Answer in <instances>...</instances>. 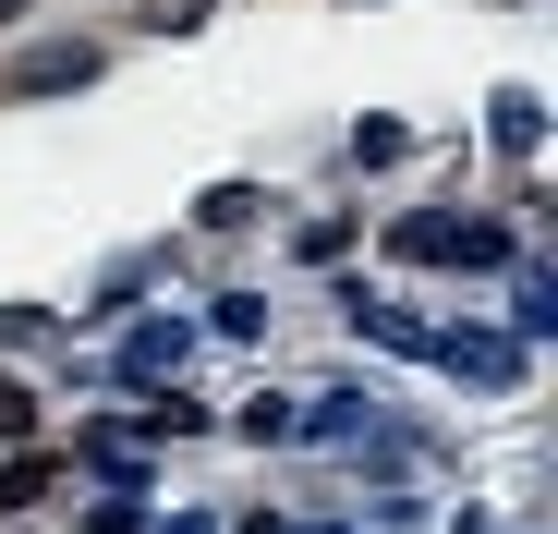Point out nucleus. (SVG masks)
I'll return each instance as SVG.
<instances>
[{
	"mask_svg": "<svg viewBox=\"0 0 558 534\" xmlns=\"http://www.w3.org/2000/svg\"><path fill=\"white\" fill-rule=\"evenodd\" d=\"M401 255H437V267H522V243L498 219H401Z\"/></svg>",
	"mask_w": 558,
	"mask_h": 534,
	"instance_id": "f257e3e1",
	"label": "nucleus"
},
{
	"mask_svg": "<svg viewBox=\"0 0 558 534\" xmlns=\"http://www.w3.org/2000/svg\"><path fill=\"white\" fill-rule=\"evenodd\" d=\"M182 352H195V328L158 316V328H134V340H122V377H134V389H158V377H182Z\"/></svg>",
	"mask_w": 558,
	"mask_h": 534,
	"instance_id": "f03ea898",
	"label": "nucleus"
},
{
	"mask_svg": "<svg viewBox=\"0 0 558 534\" xmlns=\"http://www.w3.org/2000/svg\"><path fill=\"white\" fill-rule=\"evenodd\" d=\"M85 73H98V49H25V61H13L25 98H49V85H85Z\"/></svg>",
	"mask_w": 558,
	"mask_h": 534,
	"instance_id": "7ed1b4c3",
	"label": "nucleus"
},
{
	"mask_svg": "<svg viewBox=\"0 0 558 534\" xmlns=\"http://www.w3.org/2000/svg\"><path fill=\"white\" fill-rule=\"evenodd\" d=\"M510 328H522V340H546V328H558V292H546V267H522V292H510Z\"/></svg>",
	"mask_w": 558,
	"mask_h": 534,
	"instance_id": "20e7f679",
	"label": "nucleus"
},
{
	"mask_svg": "<svg viewBox=\"0 0 558 534\" xmlns=\"http://www.w3.org/2000/svg\"><path fill=\"white\" fill-rule=\"evenodd\" d=\"M243 437H304V413L279 401V389H255V401H243Z\"/></svg>",
	"mask_w": 558,
	"mask_h": 534,
	"instance_id": "39448f33",
	"label": "nucleus"
},
{
	"mask_svg": "<svg viewBox=\"0 0 558 534\" xmlns=\"http://www.w3.org/2000/svg\"><path fill=\"white\" fill-rule=\"evenodd\" d=\"M534 134H546V122H534V98H522V85H510V98H498V146H510V158H522V146H534Z\"/></svg>",
	"mask_w": 558,
	"mask_h": 534,
	"instance_id": "423d86ee",
	"label": "nucleus"
},
{
	"mask_svg": "<svg viewBox=\"0 0 558 534\" xmlns=\"http://www.w3.org/2000/svg\"><path fill=\"white\" fill-rule=\"evenodd\" d=\"M207 328H219V340H255V328H267V292H231V304H219Z\"/></svg>",
	"mask_w": 558,
	"mask_h": 534,
	"instance_id": "0eeeda50",
	"label": "nucleus"
},
{
	"mask_svg": "<svg viewBox=\"0 0 558 534\" xmlns=\"http://www.w3.org/2000/svg\"><path fill=\"white\" fill-rule=\"evenodd\" d=\"M0 437H37V401H25L13 377H0Z\"/></svg>",
	"mask_w": 558,
	"mask_h": 534,
	"instance_id": "6e6552de",
	"label": "nucleus"
}]
</instances>
